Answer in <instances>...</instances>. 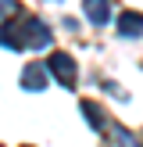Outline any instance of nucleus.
Segmentation results:
<instances>
[{"label": "nucleus", "mask_w": 143, "mask_h": 147, "mask_svg": "<svg viewBox=\"0 0 143 147\" xmlns=\"http://www.w3.org/2000/svg\"><path fill=\"white\" fill-rule=\"evenodd\" d=\"M118 29H122V36H140V32H143V14L125 11V14L118 18Z\"/></svg>", "instance_id": "obj_5"}, {"label": "nucleus", "mask_w": 143, "mask_h": 147, "mask_svg": "<svg viewBox=\"0 0 143 147\" xmlns=\"http://www.w3.org/2000/svg\"><path fill=\"white\" fill-rule=\"evenodd\" d=\"M0 43L4 47H47L50 43V29L43 25L39 18H32V14H14V22H7V25H0Z\"/></svg>", "instance_id": "obj_1"}, {"label": "nucleus", "mask_w": 143, "mask_h": 147, "mask_svg": "<svg viewBox=\"0 0 143 147\" xmlns=\"http://www.w3.org/2000/svg\"><path fill=\"white\" fill-rule=\"evenodd\" d=\"M47 83H50V72L43 61H29L21 68V90H43Z\"/></svg>", "instance_id": "obj_3"}, {"label": "nucleus", "mask_w": 143, "mask_h": 147, "mask_svg": "<svg viewBox=\"0 0 143 147\" xmlns=\"http://www.w3.org/2000/svg\"><path fill=\"white\" fill-rule=\"evenodd\" d=\"M82 115L90 119V126H93V129H104V122H107V119H104V111H100L93 100H82Z\"/></svg>", "instance_id": "obj_6"}, {"label": "nucleus", "mask_w": 143, "mask_h": 147, "mask_svg": "<svg viewBox=\"0 0 143 147\" xmlns=\"http://www.w3.org/2000/svg\"><path fill=\"white\" fill-rule=\"evenodd\" d=\"M86 18L93 22V25H104L107 18H111V4H107V0H86Z\"/></svg>", "instance_id": "obj_4"}, {"label": "nucleus", "mask_w": 143, "mask_h": 147, "mask_svg": "<svg viewBox=\"0 0 143 147\" xmlns=\"http://www.w3.org/2000/svg\"><path fill=\"white\" fill-rule=\"evenodd\" d=\"M47 72H54V79L64 86V90H72L75 86V79H79V72H75V61H72L64 50H54L50 54V61H47Z\"/></svg>", "instance_id": "obj_2"}]
</instances>
